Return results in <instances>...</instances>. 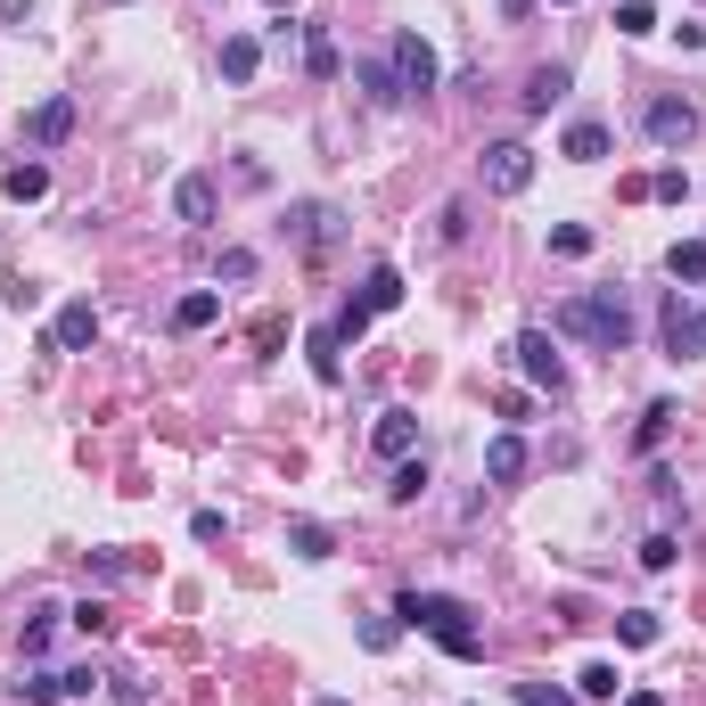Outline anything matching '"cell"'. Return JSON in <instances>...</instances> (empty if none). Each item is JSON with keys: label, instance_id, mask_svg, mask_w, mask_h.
<instances>
[{"label": "cell", "instance_id": "cell-32", "mask_svg": "<svg viewBox=\"0 0 706 706\" xmlns=\"http://www.w3.org/2000/svg\"><path fill=\"white\" fill-rule=\"evenodd\" d=\"M616 34H657V9L650 0H625V9H616Z\"/></svg>", "mask_w": 706, "mask_h": 706}, {"label": "cell", "instance_id": "cell-41", "mask_svg": "<svg viewBox=\"0 0 706 706\" xmlns=\"http://www.w3.org/2000/svg\"><path fill=\"white\" fill-rule=\"evenodd\" d=\"M25 9H34V0H0V25H17V17H25Z\"/></svg>", "mask_w": 706, "mask_h": 706}, {"label": "cell", "instance_id": "cell-8", "mask_svg": "<svg viewBox=\"0 0 706 706\" xmlns=\"http://www.w3.org/2000/svg\"><path fill=\"white\" fill-rule=\"evenodd\" d=\"M666 353L673 362H698L706 353V304H682V297L666 304Z\"/></svg>", "mask_w": 706, "mask_h": 706}, {"label": "cell", "instance_id": "cell-21", "mask_svg": "<svg viewBox=\"0 0 706 706\" xmlns=\"http://www.w3.org/2000/svg\"><path fill=\"white\" fill-rule=\"evenodd\" d=\"M304 353H313V378H320V387H337V378H345V362H337V329H313V337H304Z\"/></svg>", "mask_w": 706, "mask_h": 706}, {"label": "cell", "instance_id": "cell-3", "mask_svg": "<svg viewBox=\"0 0 706 706\" xmlns=\"http://www.w3.org/2000/svg\"><path fill=\"white\" fill-rule=\"evenodd\" d=\"M477 173H484L493 198H526V189H534V149H526V140H493V149L477 156Z\"/></svg>", "mask_w": 706, "mask_h": 706}, {"label": "cell", "instance_id": "cell-1", "mask_svg": "<svg viewBox=\"0 0 706 706\" xmlns=\"http://www.w3.org/2000/svg\"><path fill=\"white\" fill-rule=\"evenodd\" d=\"M394 625L444 641V657H461V666H477V657H484L477 608H468V600H452V592H403V600H394Z\"/></svg>", "mask_w": 706, "mask_h": 706}, {"label": "cell", "instance_id": "cell-14", "mask_svg": "<svg viewBox=\"0 0 706 706\" xmlns=\"http://www.w3.org/2000/svg\"><path fill=\"white\" fill-rule=\"evenodd\" d=\"M173 214H181L189 230L214 223V181H205V173H181V181H173Z\"/></svg>", "mask_w": 706, "mask_h": 706}, {"label": "cell", "instance_id": "cell-19", "mask_svg": "<svg viewBox=\"0 0 706 706\" xmlns=\"http://www.w3.org/2000/svg\"><path fill=\"white\" fill-rule=\"evenodd\" d=\"M255 66H263V41L255 34H230L223 41V83H255Z\"/></svg>", "mask_w": 706, "mask_h": 706}, {"label": "cell", "instance_id": "cell-30", "mask_svg": "<svg viewBox=\"0 0 706 706\" xmlns=\"http://www.w3.org/2000/svg\"><path fill=\"white\" fill-rule=\"evenodd\" d=\"M394 502H419V493H428V461H403L394 468V484H387Z\"/></svg>", "mask_w": 706, "mask_h": 706}, {"label": "cell", "instance_id": "cell-6", "mask_svg": "<svg viewBox=\"0 0 706 706\" xmlns=\"http://www.w3.org/2000/svg\"><path fill=\"white\" fill-rule=\"evenodd\" d=\"M337 223H345V214H337V205H320V198H304L297 214H288V239L304 247V255H329L337 247Z\"/></svg>", "mask_w": 706, "mask_h": 706}, {"label": "cell", "instance_id": "cell-26", "mask_svg": "<svg viewBox=\"0 0 706 706\" xmlns=\"http://www.w3.org/2000/svg\"><path fill=\"white\" fill-rule=\"evenodd\" d=\"M25 706H50V698H66V673H25V682H9Z\"/></svg>", "mask_w": 706, "mask_h": 706}, {"label": "cell", "instance_id": "cell-2", "mask_svg": "<svg viewBox=\"0 0 706 706\" xmlns=\"http://www.w3.org/2000/svg\"><path fill=\"white\" fill-rule=\"evenodd\" d=\"M558 337H583V345H600V353H625L632 345L625 288H583V297H567L558 304Z\"/></svg>", "mask_w": 706, "mask_h": 706}, {"label": "cell", "instance_id": "cell-40", "mask_svg": "<svg viewBox=\"0 0 706 706\" xmlns=\"http://www.w3.org/2000/svg\"><path fill=\"white\" fill-rule=\"evenodd\" d=\"M502 17H509V25H526V17H534V0H502Z\"/></svg>", "mask_w": 706, "mask_h": 706}, {"label": "cell", "instance_id": "cell-22", "mask_svg": "<svg viewBox=\"0 0 706 706\" xmlns=\"http://www.w3.org/2000/svg\"><path fill=\"white\" fill-rule=\"evenodd\" d=\"M288 542H297V558H329L337 551V534L320 518H297V526H288Z\"/></svg>", "mask_w": 706, "mask_h": 706}, {"label": "cell", "instance_id": "cell-4", "mask_svg": "<svg viewBox=\"0 0 706 706\" xmlns=\"http://www.w3.org/2000/svg\"><path fill=\"white\" fill-rule=\"evenodd\" d=\"M394 83H403V99H428L436 91V75H444V66H436V50H428V41H419V34H394Z\"/></svg>", "mask_w": 706, "mask_h": 706}, {"label": "cell", "instance_id": "cell-35", "mask_svg": "<svg viewBox=\"0 0 706 706\" xmlns=\"http://www.w3.org/2000/svg\"><path fill=\"white\" fill-rule=\"evenodd\" d=\"M509 690H518V706H576L558 682H509Z\"/></svg>", "mask_w": 706, "mask_h": 706}, {"label": "cell", "instance_id": "cell-28", "mask_svg": "<svg viewBox=\"0 0 706 706\" xmlns=\"http://www.w3.org/2000/svg\"><path fill=\"white\" fill-rule=\"evenodd\" d=\"M666 428H673V403H650V411H641V436H632V444L657 452V444H666Z\"/></svg>", "mask_w": 706, "mask_h": 706}, {"label": "cell", "instance_id": "cell-24", "mask_svg": "<svg viewBox=\"0 0 706 706\" xmlns=\"http://www.w3.org/2000/svg\"><path fill=\"white\" fill-rule=\"evenodd\" d=\"M304 66H313V83H337V41L320 34V25L304 34Z\"/></svg>", "mask_w": 706, "mask_h": 706}, {"label": "cell", "instance_id": "cell-17", "mask_svg": "<svg viewBox=\"0 0 706 706\" xmlns=\"http://www.w3.org/2000/svg\"><path fill=\"white\" fill-rule=\"evenodd\" d=\"M0 189H9V198H17V205H34V198H50V165H41V156H17V165L0 173Z\"/></svg>", "mask_w": 706, "mask_h": 706}, {"label": "cell", "instance_id": "cell-42", "mask_svg": "<svg viewBox=\"0 0 706 706\" xmlns=\"http://www.w3.org/2000/svg\"><path fill=\"white\" fill-rule=\"evenodd\" d=\"M625 706H666V698H657V690H625Z\"/></svg>", "mask_w": 706, "mask_h": 706}, {"label": "cell", "instance_id": "cell-11", "mask_svg": "<svg viewBox=\"0 0 706 706\" xmlns=\"http://www.w3.org/2000/svg\"><path fill=\"white\" fill-rule=\"evenodd\" d=\"M526 468H534V452H526V436H493V444H484V477H493V484H518Z\"/></svg>", "mask_w": 706, "mask_h": 706}, {"label": "cell", "instance_id": "cell-29", "mask_svg": "<svg viewBox=\"0 0 706 706\" xmlns=\"http://www.w3.org/2000/svg\"><path fill=\"white\" fill-rule=\"evenodd\" d=\"M551 255L583 263V255H592V230H583V223H558V230H551Z\"/></svg>", "mask_w": 706, "mask_h": 706}, {"label": "cell", "instance_id": "cell-27", "mask_svg": "<svg viewBox=\"0 0 706 706\" xmlns=\"http://www.w3.org/2000/svg\"><path fill=\"white\" fill-rule=\"evenodd\" d=\"M576 690H583V698H616V690H625V673L600 657V666H583V673H576Z\"/></svg>", "mask_w": 706, "mask_h": 706}, {"label": "cell", "instance_id": "cell-5", "mask_svg": "<svg viewBox=\"0 0 706 706\" xmlns=\"http://www.w3.org/2000/svg\"><path fill=\"white\" fill-rule=\"evenodd\" d=\"M641 131H650L657 149H682V140H698V108H690V99H650V108H641Z\"/></svg>", "mask_w": 706, "mask_h": 706}, {"label": "cell", "instance_id": "cell-7", "mask_svg": "<svg viewBox=\"0 0 706 706\" xmlns=\"http://www.w3.org/2000/svg\"><path fill=\"white\" fill-rule=\"evenodd\" d=\"M509 353H518V370L534 378L542 394H567V362H558V353H551V337H542V329H526V337H518V345H509Z\"/></svg>", "mask_w": 706, "mask_h": 706}, {"label": "cell", "instance_id": "cell-10", "mask_svg": "<svg viewBox=\"0 0 706 706\" xmlns=\"http://www.w3.org/2000/svg\"><path fill=\"white\" fill-rule=\"evenodd\" d=\"M370 444H378V461H411V452H419V419H411V411H378Z\"/></svg>", "mask_w": 706, "mask_h": 706}, {"label": "cell", "instance_id": "cell-13", "mask_svg": "<svg viewBox=\"0 0 706 706\" xmlns=\"http://www.w3.org/2000/svg\"><path fill=\"white\" fill-rule=\"evenodd\" d=\"M558 156L600 165V156H608V124H600V115H576V124H567V140H558Z\"/></svg>", "mask_w": 706, "mask_h": 706}, {"label": "cell", "instance_id": "cell-15", "mask_svg": "<svg viewBox=\"0 0 706 706\" xmlns=\"http://www.w3.org/2000/svg\"><path fill=\"white\" fill-rule=\"evenodd\" d=\"M353 83L370 91V108H403V83H394V58H362V66H353Z\"/></svg>", "mask_w": 706, "mask_h": 706}, {"label": "cell", "instance_id": "cell-16", "mask_svg": "<svg viewBox=\"0 0 706 706\" xmlns=\"http://www.w3.org/2000/svg\"><path fill=\"white\" fill-rule=\"evenodd\" d=\"M394 304H403V272H394V263H370V279H362V313H394Z\"/></svg>", "mask_w": 706, "mask_h": 706}, {"label": "cell", "instance_id": "cell-38", "mask_svg": "<svg viewBox=\"0 0 706 706\" xmlns=\"http://www.w3.org/2000/svg\"><path fill=\"white\" fill-rule=\"evenodd\" d=\"M108 698H115V706H156V698H149V682H131V673H115Z\"/></svg>", "mask_w": 706, "mask_h": 706}, {"label": "cell", "instance_id": "cell-31", "mask_svg": "<svg viewBox=\"0 0 706 706\" xmlns=\"http://www.w3.org/2000/svg\"><path fill=\"white\" fill-rule=\"evenodd\" d=\"M50 625H58V608H34V616H25V632H17V641H25V657H41V650H50Z\"/></svg>", "mask_w": 706, "mask_h": 706}, {"label": "cell", "instance_id": "cell-12", "mask_svg": "<svg viewBox=\"0 0 706 706\" xmlns=\"http://www.w3.org/2000/svg\"><path fill=\"white\" fill-rule=\"evenodd\" d=\"M50 337H58V353H91L99 345V304H66Z\"/></svg>", "mask_w": 706, "mask_h": 706}, {"label": "cell", "instance_id": "cell-25", "mask_svg": "<svg viewBox=\"0 0 706 706\" xmlns=\"http://www.w3.org/2000/svg\"><path fill=\"white\" fill-rule=\"evenodd\" d=\"M666 272L698 288V279H706V239H682V247H673V255H666Z\"/></svg>", "mask_w": 706, "mask_h": 706}, {"label": "cell", "instance_id": "cell-36", "mask_svg": "<svg viewBox=\"0 0 706 706\" xmlns=\"http://www.w3.org/2000/svg\"><path fill=\"white\" fill-rule=\"evenodd\" d=\"M650 198H666V205H682V198H690V181H682V165H666V173H650Z\"/></svg>", "mask_w": 706, "mask_h": 706}, {"label": "cell", "instance_id": "cell-39", "mask_svg": "<svg viewBox=\"0 0 706 706\" xmlns=\"http://www.w3.org/2000/svg\"><path fill=\"white\" fill-rule=\"evenodd\" d=\"M362 329H370V313H362V297H353L345 313H337V345H353V337H362Z\"/></svg>", "mask_w": 706, "mask_h": 706}, {"label": "cell", "instance_id": "cell-33", "mask_svg": "<svg viewBox=\"0 0 706 706\" xmlns=\"http://www.w3.org/2000/svg\"><path fill=\"white\" fill-rule=\"evenodd\" d=\"M75 632H91V641H99V632H115V608H108V600H83V608H75Z\"/></svg>", "mask_w": 706, "mask_h": 706}, {"label": "cell", "instance_id": "cell-18", "mask_svg": "<svg viewBox=\"0 0 706 706\" xmlns=\"http://www.w3.org/2000/svg\"><path fill=\"white\" fill-rule=\"evenodd\" d=\"M526 115H551L558 108V99H567V66H534V75H526Z\"/></svg>", "mask_w": 706, "mask_h": 706}, {"label": "cell", "instance_id": "cell-20", "mask_svg": "<svg viewBox=\"0 0 706 706\" xmlns=\"http://www.w3.org/2000/svg\"><path fill=\"white\" fill-rule=\"evenodd\" d=\"M214 320H223V297H214V288H189V297L173 304V329H214Z\"/></svg>", "mask_w": 706, "mask_h": 706}, {"label": "cell", "instance_id": "cell-37", "mask_svg": "<svg viewBox=\"0 0 706 706\" xmlns=\"http://www.w3.org/2000/svg\"><path fill=\"white\" fill-rule=\"evenodd\" d=\"M641 567H650V576H666V567H673V534H650V542H641Z\"/></svg>", "mask_w": 706, "mask_h": 706}, {"label": "cell", "instance_id": "cell-23", "mask_svg": "<svg viewBox=\"0 0 706 706\" xmlns=\"http://www.w3.org/2000/svg\"><path fill=\"white\" fill-rule=\"evenodd\" d=\"M616 641H625V650H657V616L650 608H625V616H616Z\"/></svg>", "mask_w": 706, "mask_h": 706}, {"label": "cell", "instance_id": "cell-34", "mask_svg": "<svg viewBox=\"0 0 706 706\" xmlns=\"http://www.w3.org/2000/svg\"><path fill=\"white\" fill-rule=\"evenodd\" d=\"M394 641H403L394 616H362V650H394Z\"/></svg>", "mask_w": 706, "mask_h": 706}, {"label": "cell", "instance_id": "cell-9", "mask_svg": "<svg viewBox=\"0 0 706 706\" xmlns=\"http://www.w3.org/2000/svg\"><path fill=\"white\" fill-rule=\"evenodd\" d=\"M25 140H34V149H58V140H75V99H41V108L25 115Z\"/></svg>", "mask_w": 706, "mask_h": 706}]
</instances>
